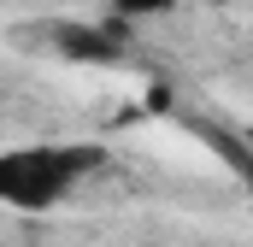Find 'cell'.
<instances>
[{"instance_id":"obj_1","label":"cell","mask_w":253,"mask_h":247,"mask_svg":"<svg viewBox=\"0 0 253 247\" xmlns=\"http://www.w3.org/2000/svg\"><path fill=\"white\" fill-rule=\"evenodd\" d=\"M100 153L94 147H12L0 153V200L24 212H47Z\"/></svg>"},{"instance_id":"obj_4","label":"cell","mask_w":253,"mask_h":247,"mask_svg":"<svg viewBox=\"0 0 253 247\" xmlns=\"http://www.w3.org/2000/svg\"><path fill=\"white\" fill-rule=\"evenodd\" d=\"M112 6H118L124 18H147V12H165L171 0H112Z\"/></svg>"},{"instance_id":"obj_3","label":"cell","mask_w":253,"mask_h":247,"mask_svg":"<svg viewBox=\"0 0 253 247\" xmlns=\"http://www.w3.org/2000/svg\"><path fill=\"white\" fill-rule=\"evenodd\" d=\"M212 147H218V153H224V159L248 177V188H253V153H248V147H242V141H230V135H212Z\"/></svg>"},{"instance_id":"obj_2","label":"cell","mask_w":253,"mask_h":247,"mask_svg":"<svg viewBox=\"0 0 253 247\" xmlns=\"http://www.w3.org/2000/svg\"><path fill=\"white\" fill-rule=\"evenodd\" d=\"M59 47L71 53V59H118V30H88V24H59Z\"/></svg>"}]
</instances>
